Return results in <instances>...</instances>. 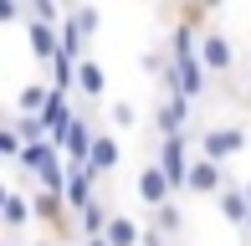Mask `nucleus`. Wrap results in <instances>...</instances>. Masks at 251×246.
Wrapping results in <instances>:
<instances>
[{
    "instance_id": "12",
    "label": "nucleus",
    "mask_w": 251,
    "mask_h": 246,
    "mask_svg": "<svg viewBox=\"0 0 251 246\" xmlns=\"http://www.w3.org/2000/svg\"><path fill=\"white\" fill-rule=\"evenodd\" d=\"M175 77H179V93L190 98V103H200L205 93H210V72H205V62H175Z\"/></svg>"
},
{
    "instance_id": "16",
    "label": "nucleus",
    "mask_w": 251,
    "mask_h": 246,
    "mask_svg": "<svg viewBox=\"0 0 251 246\" xmlns=\"http://www.w3.org/2000/svg\"><path fill=\"white\" fill-rule=\"evenodd\" d=\"M31 21H41V26H62L67 10L56 5V0H31Z\"/></svg>"
},
{
    "instance_id": "13",
    "label": "nucleus",
    "mask_w": 251,
    "mask_h": 246,
    "mask_svg": "<svg viewBox=\"0 0 251 246\" xmlns=\"http://www.w3.org/2000/svg\"><path fill=\"white\" fill-rule=\"evenodd\" d=\"M93 200H98V174L93 170H72V180H67V205H72V216H82Z\"/></svg>"
},
{
    "instance_id": "21",
    "label": "nucleus",
    "mask_w": 251,
    "mask_h": 246,
    "mask_svg": "<svg viewBox=\"0 0 251 246\" xmlns=\"http://www.w3.org/2000/svg\"><path fill=\"white\" fill-rule=\"evenodd\" d=\"M246 98H251V72H246Z\"/></svg>"
},
{
    "instance_id": "10",
    "label": "nucleus",
    "mask_w": 251,
    "mask_h": 246,
    "mask_svg": "<svg viewBox=\"0 0 251 246\" xmlns=\"http://www.w3.org/2000/svg\"><path fill=\"white\" fill-rule=\"evenodd\" d=\"M215 205H221V216H226V226H236V231H246V221H251V200H246V185H226L221 190V200H215Z\"/></svg>"
},
{
    "instance_id": "8",
    "label": "nucleus",
    "mask_w": 251,
    "mask_h": 246,
    "mask_svg": "<svg viewBox=\"0 0 251 246\" xmlns=\"http://www.w3.org/2000/svg\"><path fill=\"white\" fill-rule=\"evenodd\" d=\"M36 221V210H31V195L21 185H10L5 190V200H0V226H5V236H10V246H16V236Z\"/></svg>"
},
{
    "instance_id": "14",
    "label": "nucleus",
    "mask_w": 251,
    "mask_h": 246,
    "mask_svg": "<svg viewBox=\"0 0 251 246\" xmlns=\"http://www.w3.org/2000/svg\"><path fill=\"white\" fill-rule=\"evenodd\" d=\"M108 246H144V226L133 216H123V210H113V221H108V236H102Z\"/></svg>"
},
{
    "instance_id": "4",
    "label": "nucleus",
    "mask_w": 251,
    "mask_h": 246,
    "mask_svg": "<svg viewBox=\"0 0 251 246\" xmlns=\"http://www.w3.org/2000/svg\"><path fill=\"white\" fill-rule=\"evenodd\" d=\"M31 210H36V221L47 231H56V236H72V205H67L62 190H41L31 185Z\"/></svg>"
},
{
    "instance_id": "15",
    "label": "nucleus",
    "mask_w": 251,
    "mask_h": 246,
    "mask_svg": "<svg viewBox=\"0 0 251 246\" xmlns=\"http://www.w3.org/2000/svg\"><path fill=\"white\" fill-rule=\"evenodd\" d=\"M154 226L164 231V236H179V231H185V210H179V200L164 205V210H154Z\"/></svg>"
},
{
    "instance_id": "19",
    "label": "nucleus",
    "mask_w": 251,
    "mask_h": 246,
    "mask_svg": "<svg viewBox=\"0 0 251 246\" xmlns=\"http://www.w3.org/2000/svg\"><path fill=\"white\" fill-rule=\"evenodd\" d=\"M144 246H169V236H164L159 226H149V231H144Z\"/></svg>"
},
{
    "instance_id": "5",
    "label": "nucleus",
    "mask_w": 251,
    "mask_h": 246,
    "mask_svg": "<svg viewBox=\"0 0 251 246\" xmlns=\"http://www.w3.org/2000/svg\"><path fill=\"white\" fill-rule=\"evenodd\" d=\"M154 128H159V139H179V133H190V98L185 93H159Z\"/></svg>"
},
{
    "instance_id": "6",
    "label": "nucleus",
    "mask_w": 251,
    "mask_h": 246,
    "mask_svg": "<svg viewBox=\"0 0 251 246\" xmlns=\"http://www.w3.org/2000/svg\"><path fill=\"white\" fill-rule=\"evenodd\" d=\"M200 62H205V72H210V77H231L236 72V41L231 36H226V31H205V36H200Z\"/></svg>"
},
{
    "instance_id": "3",
    "label": "nucleus",
    "mask_w": 251,
    "mask_h": 246,
    "mask_svg": "<svg viewBox=\"0 0 251 246\" xmlns=\"http://www.w3.org/2000/svg\"><path fill=\"white\" fill-rule=\"evenodd\" d=\"M133 190H139V200H144L149 210H164V205H175V200H179L159 159H144V164H139V174H133Z\"/></svg>"
},
{
    "instance_id": "20",
    "label": "nucleus",
    "mask_w": 251,
    "mask_h": 246,
    "mask_svg": "<svg viewBox=\"0 0 251 246\" xmlns=\"http://www.w3.org/2000/svg\"><path fill=\"white\" fill-rule=\"evenodd\" d=\"M82 246H108V241H82Z\"/></svg>"
},
{
    "instance_id": "1",
    "label": "nucleus",
    "mask_w": 251,
    "mask_h": 246,
    "mask_svg": "<svg viewBox=\"0 0 251 246\" xmlns=\"http://www.w3.org/2000/svg\"><path fill=\"white\" fill-rule=\"evenodd\" d=\"M246 123H205L195 133V154L210 164H231L236 154H246Z\"/></svg>"
},
{
    "instance_id": "2",
    "label": "nucleus",
    "mask_w": 251,
    "mask_h": 246,
    "mask_svg": "<svg viewBox=\"0 0 251 246\" xmlns=\"http://www.w3.org/2000/svg\"><path fill=\"white\" fill-rule=\"evenodd\" d=\"M159 164H164L169 185H175V195H185L190 185V164H195V133H179V139H159Z\"/></svg>"
},
{
    "instance_id": "11",
    "label": "nucleus",
    "mask_w": 251,
    "mask_h": 246,
    "mask_svg": "<svg viewBox=\"0 0 251 246\" xmlns=\"http://www.w3.org/2000/svg\"><path fill=\"white\" fill-rule=\"evenodd\" d=\"M102 87H108V72H102V62L87 51V57L77 62V93H82V103H98Z\"/></svg>"
},
{
    "instance_id": "18",
    "label": "nucleus",
    "mask_w": 251,
    "mask_h": 246,
    "mask_svg": "<svg viewBox=\"0 0 251 246\" xmlns=\"http://www.w3.org/2000/svg\"><path fill=\"white\" fill-rule=\"evenodd\" d=\"M72 21H77V31H82V36H98L102 10H98V5H72Z\"/></svg>"
},
{
    "instance_id": "22",
    "label": "nucleus",
    "mask_w": 251,
    "mask_h": 246,
    "mask_svg": "<svg viewBox=\"0 0 251 246\" xmlns=\"http://www.w3.org/2000/svg\"><path fill=\"white\" fill-rule=\"evenodd\" d=\"M246 200H251V180H246Z\"/></svg>"
},
{
    "instance_id": "7",
    "label": "nucleus",
    "mask_w": 251,
    "mask_h": 246,
    "mask_svg": "<svg viewBox=\"0 0 251 246\" xmlns=\"http://www.w3.org/2000/svg\"><path fill=\"white\" fill-rule=\"evenodd\" d=\"M231 185V174H226V164H210V159H200L195 154V164H190V185H185V195H195V200H221V190Z\"/></svg>"
},
{
    "instance_id": "23",
    "label": "nucleus",
    "mask_w": 251,
    "mask_h": 246,
    "mask_svg": "<svg viewBox=\"0 0 251 246\" xmlns=\"http://www.w3.org/2000/svg\"><path fill=\"white\" fill-rule=\"evenodd\" d=\"M241 246H251V236H241Z\"/></svg>"
},
{
    "instance_id": "17",
    "label": "nucleus",
    "mask_w": 251,
    "mask_h": 246,
    "mask_svg": "<svg viewBox=\"0 0 251 246\" xmlns=\"http://www.w3.org/2000/svg\"><path fill=\"white\" fill-rule=\"evenodd\" d=\"M133 123H139V108H133V103H113V108H108V128H113V133H118V128L128 133Z\"/></svg>"
},
{
    "instance_id": "9",
    "label": "nucleus",
    "mask_w": 251,
    "mask_h": 246,
    "mask_svg": "<svg viewBox=\"0 0 251 246\" xmlns=\"http://www.w3.org/2000/svg\"><path fill=\"white\" fill-rule=\"evenodd\" d=\"M118 159H123L118 133L102 123V128H98V139H93V154H87V170H93L98 180H113V174H118Z\"/></svg>"
}]
</instances>
